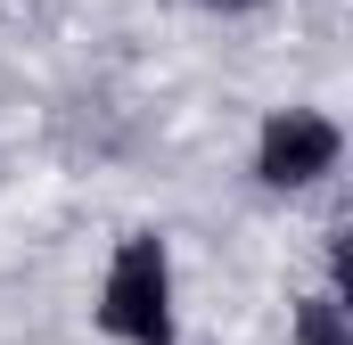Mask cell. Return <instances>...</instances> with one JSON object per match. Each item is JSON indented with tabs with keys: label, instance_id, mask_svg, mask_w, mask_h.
Returning a JSON list of instances; mask_svg holds the SVG:
<instances>
[{
	"label": "cell",
	"instance_id": "1",
	"mask_svg": "<svg viewBox=\"0 0 353 345\" xmlns=\"http://www.w3.org/2000/svg\"><path fill=\"white\" fill-rule=\"evenodd\" d=\"M107 345H181V304H173V239L165 230H123L99 304H90Z\"/></svg>",
	"mask_w": 353,
	"mask_h": 345
},
{
	"label": "cell",
	"instance_id": "2",
	"mask_svg": "<svg viewBox=\"0 0 353 345\" xmlns=\"http://www.w3.org/2000/svg\"><path fill=\"white\" fill-rule=\"evenodd\" d=\"M337 165H345V124L329 107H271L263 115V132H255V189L296 197V189H321Z\"/></svg>",
	"mask_w": 353,
	"mask_h": 345
},
{
	"label": "cell",
	"instance_id": "3",
	"mask_svg": "<svg viewBox=\"0 0 353 345\" xmlns=\"http://www.w3.org/2000/svg\"><path fill=\"white\" fill-rule=\"evenodd\" d=\"M288 337H296V345H353L345 296H337V288H312V296L288 313Z\"/></svg>",
	"mask_w": 353,
	"mask_h": 345
},
{
	"label": "cell",
	"instance_id": "4",
	"mask_svg": "<svg viewBox=\"0 0 353 345\" xmlns=\"http://www.w3.org/2000/svg\"><path fill=\"white\" fill-rule=\"evenodd\" d=\"M189 8H205V17H247V8H263V0H189Z\"/></svg>",
	"mask_w": 353,
	"mask_h": 345
}]
</instances>
